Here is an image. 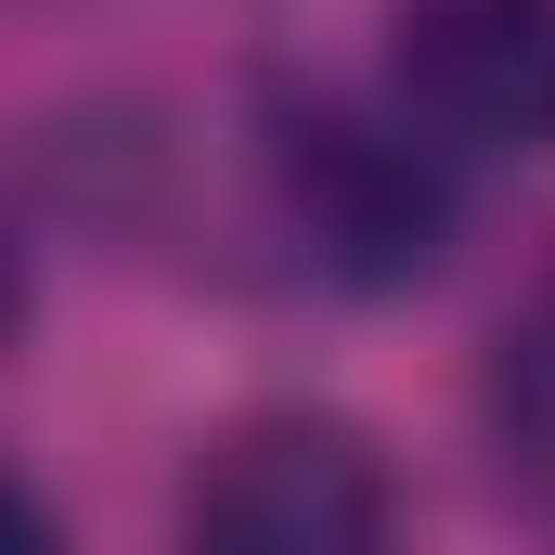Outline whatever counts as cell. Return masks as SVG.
Wrapping results in <instances>:
<instances>
[{
  "label": "cell",
  "mask_w": 555,
  "mask_h": 555,
  "mask_svg": "<svg viewBox=\"0 0 555 555\" xmlns=\"http://www.w3.org/2000/svg\"><path fill=\"white\" fill-rule=\"evenodd\" d=\"M401 530L388 439L336 401H259L181 465V543L207 555H362Z\"/></svg>",
  "instance_id": "7a4b0ae2"
},
{
  "label": "cell",
  "mask_w": 555,
  "mask_h": 555,
  "mask_svg": "<svg viewBox=\"0 0 555 555\" xmlns=\"http://www.w3.org/2000/svg\"><path fill=\"white\" fill-rule=\"evenodd\" d=\"M478 439H491L504 491L555 504V272L491 323V362H478Z\"/></svg>",
  "instance_id": "277c9868"
},
{
  "label": "cell",
  "mask_w": 555,
  "mask_h": 555,
  "mask_svg": "<svg viewBox=\"0 0 555 555\" xmlns=\"http://www.w3.org/2000/svg\"><path fill=\"white\" fill-rule=\"evenodd\" d=\"M388 104L452 168L555 155V0H388Z\"/></svg>",
  "instance_id": "3957f363"
},
{
  "label": "cell",
  "mask_w": 555,
  "mask_h": 555,
  "mask_svg": "<svg viewBox=\"0 0 555 555\" xmlns=\"http://www.w3.org/2000/svg\"><path fill=\"white\" fill-rule=\"evenodd\" d=\"M259 194H272V233L297 246V272L336 284V297H401L452 259V194L465 168L375 91V104H336V91H284L259 117Z\"/></svg>",
  "instance_id": "6da1fadb"
}]
</instances>
